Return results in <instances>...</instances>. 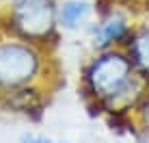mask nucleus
<instances>
[{
	"mask_svg": "<svg viewBox=\"0 0 149 143\" xmlns=\"http://www.w3.org/2000/svg\"><path fill=\"white\" fill-rule=\"evenodd\" d=\"M45 80H48V76H45L43 57L33 43H0V95L28 89V87L45 89Z\"/></svg>",
	"mask_w": 149,
	"mask_h": 143,
	"instance_id": "obj_1",
	"label": "nucleus"
},
{
	"mask_svg": "<svg viewBox=\"0 0 149 143\" xmlns=\"http://www.w3.org/2000/svg\"><path fill=\"white\" fill-rule=\"evenodd\" d=\"M11 22L26 41L48 39L56 28V4L52 0H15Z\"/></svg>",
	"mask_w": 149,
	"mask_h": 143,
	"instance_id": "obj_2",
	"label": "nucleus"
},
{
	"mask_svg": "<svg viewBox=\"0 0 149 143\" xmlns=\"http://www.w3.org/2000/svg\"><path fill=\"white\" fill-rule=\"evenodd\" d=\"M132 33H134V26L130 18L119 9H112L102 15L95 24H91V46L95 52L123 48L132 37Z\"/></svg>",
	"mask_w": 149,
	"mask_h": 143,
	"instance_id": "obj_3",
	"label": "nucleus"
},
{
	"mask_svg": "<svg viewBox=\"0 0 149 143\" xmlns=\"http://www.w3.org/2000/svg\"><path fill=\"white\" fill-rule=\"evenodd\" d=\"M91 13H93V7L89 0H63L56 7V26L67 33L80 30L89 24Z\"/></svg>",
	"mask_w": 149,
	"mask_h": 143,
	"instance_id": "obj_4",
	"label": "nucleus"
},
{
	"mask_svg": "<svg viewBox=\"0 0 149 143\" xmlns=\"http://www.w3.org/2000/svg\"><path fill=\"white\" fill-rule=\"evenodd\" d=\"M123 50L127 52V57L134 63L138 74L149 78V28L145 26L136 28L132 33V37L127 39V43L123 46Z\"/></svg>",
	"mask_w": 149,
	"mask_h": 143,
	"instance_id": "obj_5",
	"label": "nucleus"
},
{
	"mask_svg": "<svg viewBox=\"0 0 149 143\" xmlns=\"http://www.w3.org/2000/svg\"><path fill=\"white\" fill-rule=\"evenodd\" d=\"M132 121V135L136 139H149V91L143 95V100L136 104V109L130 115Z\"/></svg>",
	"mask_w": 149,
	"mask_h": 143,
	"instance_id": "obj_6",
	"label": "nucleus"
},
{
	"mask_svg": "<svg viewBox=\"0 0 149 143\" xmlns=\"http://www.w3.org/2000/svg\"><path fill=\"white\" fill-rule=\"evenodd\" d=\"M15 143H63V141L52 139V137H48V135H41V132L26 130V132H22V135L17 137V141H15Z\"/></svg>",
	"mask_w": 149,
	"mask_h": 143,
	"instance_id": "obj_7",
	"label": "nucleus"
},
{
	"mask_svg": "<svg viewBox=\"0 0 149 143\" xmlns=\"http://www.w3.org/2000/svg\"><path fill=\"white\" fill-rule=\"evenodd\" d=\"M136 143H149V139H145V137H143V139H136Z\"/></svg>",
	"mask_w": 149,
	"mask_h": 143,
	"instance_id": "obj_8",
	"label": "nucleus"
},
{
	"mask_svg": "<svg viewBox=\"0 0 149 143\" xmlns=\"http://www.w3.org/2000/svg\"><path fill=\"white\" fill-rule=\"evenodd\" d=\"M143 26H145V28H149V15L145 18V24H143Z\"/></svg>",
	"mask_w": 149,
	"mask_h": 143,
	"instance_id": "obj_9",
	"label": "nucleus"
}]
</instances>
